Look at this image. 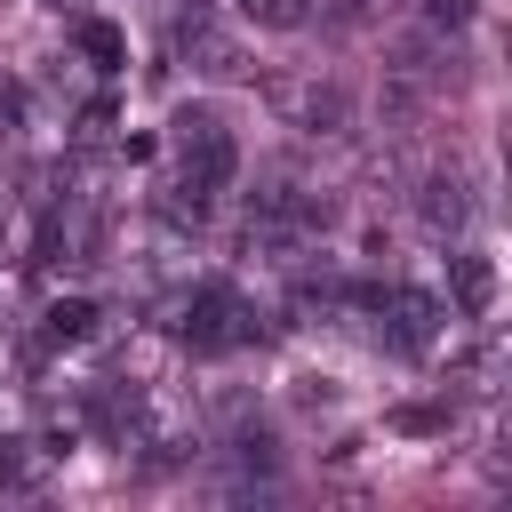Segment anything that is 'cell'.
Masks as SVG:
<instances>
[{
    "instance_id": "cell-1",
    "label": "cell",
    "mask_w": 512,
    "mask_h": 512,
    "mask_svg": "<svg viewBox=\"0 0 512 512\" xmlns=\"http://www.w3.org/2000/svg\"><path fill=\"white\" fill-rule=\"evenodd\" d=\"M232 176H240V144H232V128H224V112H208V104H184L176 112V208L200 224L208 216V200L216 192H232Z\"/></svg>"
},
{
    "instance_id": "cell-2",
    "label": "cell",
    "mask_w": 512,
    "mask_h": 512,
    "mask_svg": "<svg viewBox=\"0 0 512 512\" xmlns=\"http://www.w3.org/2000/svg\"><path fill=\"white\" fill-rule=\"evenodd\" d=\"M176 328H184V344H200V352H224V344L256 336V328H248V304H240L232 288H216V280L184 296V320H176Z\"/></svg>"
},
{
    "instance_id": "cell-3",
    "label": "cell",
    "mask_w": 512,
    "mask_h": 512,
    "mask_svg": "<svg viewBox=\"0 0 512 512\" xmlns=\"http://www.w3.org/2000/svg\"><path fill=\"white\" fill-rule=\"evenodd\" d=\"M376 304V320H384V336L400 344V352H432V336H440V296H424V288H408V280H392V288H376L368 296Z\"/></svg>"
},
{
    "instance_id": "cell-4",
    "label": "cell",
    "mask_w": 512,
    "mask_h": 512,
    "mask_svg": "<svg viewBox=\"0 0 512 512\" xmlns=\"http://www.w3.org/2000/svg\"><path fill=\"white\" fill-rule=\"evenodd\" d=\"M272 104H280L296 128H312V136H336V128L352 120V104H344V88H336V80H280V88H272Z\"/></svg>"
},
{
    "instance_id": "cell-5",
    "label": "cell",
    "mask_w": 512,
    "mask_h": 512,
    "mask_svg": "<svg viewBox=\"0 0 512 512\" xmlns=\"http://www.w3.org/2000/svg\"><path fill=\"white\" fill-rule=\"evenodd\" d=\"M416 216H424L440 240H456V232H464V216H472V200H464V184H456V176H424V192H416Z\"/></svg>"
},
{
    "instance_id": "cell-6",
    "label": "cell",
    "mask_w": 512,
    "mask_h": 512,
    "mask_svg": "<svg viewBox=\"0 0 512 512\" xmlns=\"http://www.w3.org/2000/svg\"><path fill=\"white\" fill-rule=\"evenodd\" d=\"M448 280H456V312H464V320H488V304H496V272H488V256L456 248V256H448Z\"/></svg>"
},
{
    "instance_id": "cell-7",
    "label": "cell",
    "mask_w": 512,
    "mask_h": 512,
    "mask_svg": "<svg viewBox=\"0 0 512 512\" xmlns=\"http://www.w3.org/2000/svg\"><path fill=\"white\" fill-rule=\"evenodd\" d=\"M232 8H240V16H248V24H264V32H296V24H304V16H312V8H304V0H232Z\"/></svg>"
},
{
    "instance_id": "cell-8",
    "label": "cell",
    "mask_w": 512,
    "mask_h": 512,
    "mask_svg": "<svg viewBox=\"0 0 512 512\" xmlns=\"http://www.w3.org/2000/svg\"><path fill=\"white\" fill-rule=\"evenodd\" d=\"M80 48L96 56V72H112V64H120V32H112V24H80Z\"/></svg>"
},
{
    "instance_id": "cell-9",
    "label": "cell",
    "mask_w": 512,
    "mask_h": 512,
    "mask_svg": "<svg viewBox=\"0 0 512 512\" xmlns=\"http://www.w3.org/2000/svg\"><path fill=\"white\" fill-rule=\"evenodd\" d=\"M88 320H96L88 304H56V312H48V336H56V344H72V336H88Z\"/></svg>"
},
{
    "instance_id": "cell-10",
    "label": "cell",
    "mask_w": 512,
    "mask_h": 512,
    "mask_svg": "<svg viewBox=\"0 0 512 512\" xmlns=\"http://www.w3.org/2000/svg\"><path fill=\"white\" fill-rule=\"evenodd\" d=\"M0 480H16V488H32V464H24V440H0Z\"/></svg>"
},
{
    "instance_id": "cell-11",
    "label": "cell",
    "mask_w": 512,
    "mask_h": 512,
    "mask_svg": "<svg viewBox=\"0 0 512 512\" xmlns=\"http://www.w3.org/2000/svg\"><path fill=\"white\" fill-rule=\"evenodd\" d=\"M424 16H432V24H464V16H472V0H424Z\"/></svg>"
}]
</instances>
